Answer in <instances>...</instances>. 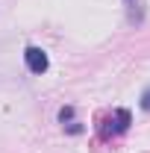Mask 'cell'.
Wrapping results in <instances>:
<instances>
[{
	"label": "cell",
	"mask_w": 150,
	"mask_h": 153,
	"mask_svg": "<svg viewBox=\"0 0 150 153\" xmlns=\"http://www.w3.org/2000/svg\"><path fill=\"white\" fill-rule=\"evenodd\" d=\"M24 59H27V68H30L33 74H44L47 65H50V62H47V53H44L41 47H27V50H24Z\"/></svg>",
	"instance_id": "obj_1"
},
{
	"label": "cell",
	"mask_w": 150,
	"mask_h": 153,
	"mask_svg": "<svg viewBox=\"0 0 150 153\" xmlns=\"http://www.w3.org/2000/svg\"><path fill=\"white\" fill-rule=\"evenodd\" d=\"M130 127V112L127 109H115V118H112V133H124Z\"/></svg>",
	"instance_id": "obj_2"
},
{
	"label": "cell",
	"mask_w": 150,
	"mask_h": 153,
	"mask_svg": "<svg viewBox=\"0 0 150 153\" xmlns=\"http://www.w3.org/2000/svg\"><path fill=\"white\" fill-rule=\"evenodd\" d=\"M71 118H74V106H62V109H59V121H62V124L71 121Z\"/></svg>",
	"instance_id": "obj_3"
},
{
	"label": "cell",
	"mask_w": 150,
	"mask_h": 153,
	"mask_svg": "<svg viewBox=\"0 0 150 153\" xmlns=\"http://www.w3.org/2000/svg\"><path fill=\"white\" fill-rule=\"evenodd\" d=\"M141 109H147V112H150V88L141 94Z\"/></svg>",
	"instance_id": "obj_4"
}]
</instances>
